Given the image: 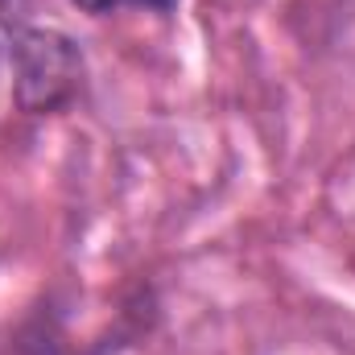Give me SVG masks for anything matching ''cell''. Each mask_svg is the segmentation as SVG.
<instances>
[{"label":"cell","instance_id":"1","mask_svg":"<svg viewBox=\"0 0 355 355\" xmlns=\"http://www.w3.org/2000/svg\"><path fill=\"white\" fill-rule=\"evenodd\" d=\"M8 33V62H12V99L25 116H50L71 107L83 83L87 62L75 37L50 25H12Z\"/></svg>","mask_w":355,"mask_h":355},{"label":"cell","instance_id":"2","mask_svg":"<svg viewBox=\"0 0 355 355\" xmlns=\"http://www.w3.org/2000/svg\"><path fill=\"white\" fill-rule=\"evenodd\" d=\"M79 12L87 17H107V12H120V8H145V12H162L170 17L182 0H71Z\"/></svg>","mask_w":355,"mask_h":355},{"label":"cell","instance_id":"3","mask_svg":"<svg viewBox=\"0 0 355 355\" xmlns=\"http://www.w3.org/2000/svg\"><path fill=\"white\" fill-rule=\"evenodd\" d=\"M29 21V0H0V25L12 29V25H25Z\"/></svg>","mask_w":355,"mask_h":355}]
</instances>
